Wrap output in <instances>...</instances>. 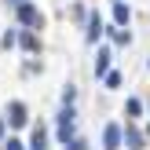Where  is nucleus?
Instances as JSON below:
<instances>
[{
  "instance_id": "6e6552de",
  "label": "nucleus",
  "mask_w": 150,
  "mask_h": 150,
  "mask_svg": "<svg viewBox=\"0 0 150 150\" xmlns=\"http://www.w3.org/2000/svg\"><path fill=\"white\" fill-rule=\"evenodd\" d=\"M99 33H103V22H99V15H92V22H88V40H99Z\"/></svg>"
},
{
  "instance_id": "9b49d317",
  "label": "nucleus",
  "mask_w": 150,
  "mask_h": 150,
  "mask_svg": "<svg viewBox=\"0 0 150 150\" xmlns=\"http://www.w3.org/2000/svg\"><path fill=\"white\" fill-rule=\"evenodd\" d=\"M103 81H106V88H121V73H114V70H110Z\"/></svg>"
},
{
  "instance_id": "f03ea898",
  "label": "nucleus",
  "mask_w": 150,
  "mask_h": 150,
  "mask_svg": "<svg viewBox=\"0 0 150 150\" xmlns=\"http://www.w3.org/2000/svg\"><path fill=\"white\" fill-rule=\"evenodd\" d=\"M121 146V128L117 125H106L103 128V150H117Z\"/></svg>"
},
{
  "instance_id": "f257e3e1",
  "label": "nucleus",
  "mask_w": 150,
  "mask_h": 150,
  "mask_svg": "<svg viewBox=\"0 0 150 150\" xmlns=\"http://www.w3.org/2000/svg\"><path fill=\"white\" fill-rule=\"evenodd\" d=\"M70 136H73V110H62L59 114V139L70 146Z\"/></svg>"
},
{
  "instance_id": "1a4fd4ad",
  "label": "nucleus",
  "mask_w": 150,
  "mask_h": 150,
  "mask_svg": "<svg viewBox=\"0 0 150 150\" xmlns=\"http://www.w3.org/2000/svg\"><path fill=\"white\" fill-rule=\"evenodd\" d=\"M44 143H48L44 128H33V143H29V150H44Z\"/></svg>"
},
{
  "instance_id": "f3484780",
  "label": "nucleus",
  "mask_w": 150,
  "mask_h": 150,
  "mask_svg": "<svg viewBox=\"0 0 150 150\" xmlns=\"http://www.w3.org/2000/svg\"><path fill=\"white\" fill-rule=\"evenodd\" d=\"M11 4H26V0H11Z\"/></svg>"
},
{
  "instance_id": "dca6fc26",
  "label": "nucleus",
  "mask_w": 150,
  "mask_h": 150,
  "mask_svg": "<svg viewBox=\"0 0 150 150\" xmlns=\"http://www.w3.org/2000/svg\"><path fill=\"white\" fill-rule=\"evenodd\" d=\"M0 136H4V121H0Z\"/></svg>"
},
{
  "instance_id": "2eb2a0df",
  "label": "nucleus",
  "mask_w": 150,
  "mask_h": 150,
  "mask_svg": "<svg viewBox=\"0 0 150 150\" xmlns=\"http://www.w3.org/2000/svg\"><path fill=\"white\" fill-rule=\"evenodd\" d=\"M66 150H81V143H73V146H66Z\"/></svg>"
},
{
  "instance_id": "f8f14e48",
  "label": "nucleus",
  "mask_w": 150,
  "mask_h": 150,
  "mask_svg": "<svg viewBox=\"0 0 150 150\" xmlns=\"http://www.w3.org/2000/svg\"><path fill=\"white\" fill-rule=\"evenodd\" d=\"M125 110H128L132 117H139V114H143V103H139V99H128V106H125Z\"/></svg>"
},
{
  "instance_id": "20e7f679",
  "label": "nucleus",
  "mask_w": 150,
  "mask_h": 150,
  "mask_svg": "<svg viewBox=\"0 0 150 150\" xmlns=\"http://www.w3.org/2000/svg\"><path fill=\"white\" fill-rule=\"evenodd\" d=\"M128 18H132L128 4H125V0H117V4H114V22H117V29H125V26H128Z\"/></svg>"
},
{
  "instance_id": "423d86ee",
  "label": "nucleus",
  "mask_w": 150,
  "mask_h": 150,
  "mask_svg": "<svg viewBox=\"0 0 150 150\" xmlns=\"http://www.w3.org/2000/svg\"><path fill=\"white\" fill-rule=\"evenodd\" d=\"M106 73H110V51L103 48L99 59H95V77H106Z\"/></svg>"
},
{
  "instance_id": "4468645a",
  "label": "nucleus",
  "mask_w": 150,
  "mask_h": 150,
  "mask_svg": "<svg viewBox=\"0 0 150 150\" xmlns=\"http://www.w3.org/2000/svg\"><path fill=\"white\" fill-rule=\"evenodd\" d=\"M4 150H26V146H22V139H7V143H4Z\"/></svg>"
},
{
  "instance_id": "9d476101",
  "label": "nucleus",
  "mask_w": 150,
  "mask_h": 150,
  "mask_svg": "<svg viewBox=\"0 0 150 150\" xmlns=\"http://www.w3.org/2000/svg\"><path fill=\"white\" fill-rule=\"evenodd\" d=\"M110 37H114L117 44H128V40H132V33H128V29H110Z\"/></svg>"
},
{
  "instance_id": "7ed1b4c3",
  "label": "nucleus",
  "mask_w": 150,
  "mask_h": 150,
  "mask_svg": "<svg viewBox=\"0 0 150 150\" xmlns=\"http://www.w3.org/2000/svg\"><path fill=\"white\" fill-rule=\"evenodd\" d=\"M18 22H22V26H37V22H40L37 7L33 4H18Z\"/></svg>"
},
{
  "instance_id": "0eeeda50",
  "label": "nucleus",
  "mask_w": 150,
  "mask_h": 150,
  "mask_svg": "<svg viewBox=\"0 0 150 150\" xmlns=\"http://www.w3.org/2000/svg\"><path fill=\"white\" fill-rule=\"evenodd\" d=\"M7 121H11V125H18V128H22V125L29 121V117H26V106H22V103H11V117H7Z\"/></svg>"
},
{
  "instance_id": "a211bd4d",
  "label": "nucleus",
  "mask_w": 150,
  "mask_h": 150,
  "mask_svg": "<svg viewBox=\"0 0 150 150\" xmlns=\"http://www.w3.org/2000/svg\"><path fill=\"white\" fill-rule=\"evenodd\" d=\"M146 132H150V128H146Z\"/></svg>"
},
{
  "instance_id": "39448f33",
  "label": "nucleus",
  "mask_w": 150,
  "mask_h": 150,
  "mask_svg": "<svg viewBox=\"0 0 150 150\" xmlns=\"http://www.w3.org/2000/svg\"><path fill=\"white\" fill-rule=\"evenodd\" d=\"M121 139H125V143H128L132 150H139V146H143V132H139V128H132V125L121 132Z\"/></svg>"
},
{
  "instance_id": "ddd939ff",
  "label": "nucleus",
  "mask_w": 150,
  "mask_h": 150,
  "mask_svg": "<svg viewBox=\"0 0 150 150\" xmlns=\"http://www.w3.org/2000/svg\"><path fill=\"white\" fill-rule=\"evenodd\" d=\"M22 48H26V51H33V48H37V40H33V33H22Z\"/></svg>"
}]
</instances>
